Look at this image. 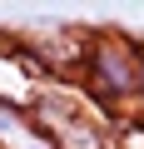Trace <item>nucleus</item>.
<instances>
[{
    "instance_id": "obj_1",
    "label": "nucleus",
    "mask_w": 144,
    "mask_h": 149,
    "mask_svg": "<svg viewBox=\"0 0 144 149\" xmlns=\"http://www.w3.org/2000/svg\"><path fill=\"white\" fill-rule=\"evenodd\" d=\"M35 134L50 149H124V129L104 104H95L85 90L70 85H45L25 100Z\"/></svg>"
},
{
    "instance_id": "obj_2",
    "label": "nucleus",
    "mask_w": 144,
    "mask_h": 149,
    "mask_svg": "<svg viewBox=\"0 0 144 149\" xmlns=\"http://www.w3.org/2000/svg\"><path fill=\"white\" fill-rule=\"evenodd\" d=\"M139 74H144V40L119 35V30L90 35L85 60H80V80L95 104H104V109L139 104Z\"/></svg>"
},
{
    "instance_id": "obj_3",
    "label": "nucleus",
    "mask_w": 144,
    "mask_h": 149,
    "mask_svg": "<svg viewBox=\"0 0 144 149\" xmlns=\"http://www.w3.org/2000/svg\"><path fill=\"white\" fill-rule=\"evenodd\" d=\"M30 134H35V124H30V109L0 95V149H15V144H25Z\"/></svg>"
},
{
    "instance_id": "obj_4",
    "label": "nucleus",
    "mask_w": 144,
    "mask_h": 149,
    "mask_svg": "<svg viewBox=\"0 0 144 149\" xmlns=\"http://www.w3.org/2000/svg\"><path fill=\"white\" fill-rule=\"evenodd\" d=\"M15 149H50V144H45L40 134H30V139H25V144H15Z\"/></svg>"
},
{
    "instance_id": "obj_5",
    "label": "nucleus",
    "mask_w": 144,
    "mask_h": 149,
    "mask_svg": "<svg viewBox=\"0 0 144 149\" xmlns=\"http://www.w3.org/2000/svg\"><path fill=\"white\" fill-rule=\"evenodd\" d=\"M139 104H144V74H139Z\"/></svg>"
}]
</instances>
